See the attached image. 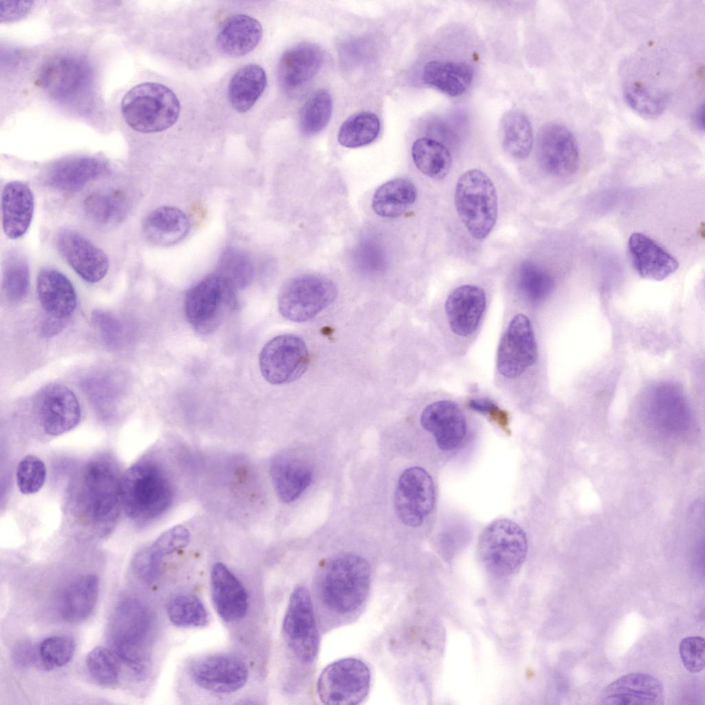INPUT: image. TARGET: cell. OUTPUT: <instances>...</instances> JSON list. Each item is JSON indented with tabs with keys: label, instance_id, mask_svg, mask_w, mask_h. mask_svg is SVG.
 I'll return each mask as SVG.
<instances>
[{
	"label": "cell",
	"instance_id": "cell-37",
	"mask_svg": "<svg viewBox=\"0 0 705 705\" xmlns=\"http://www.w3.org/2000/svg\"><path fill=\"white\" fill-rule=\"evenodd\" d=\"M411 154L417 168L431 178L442 180L450 172L451 154L437 140L425 137L418 138L412 144Z\"/></svg>",
	"mask_w": 705,
	"mask_h": 705
},
{
	"label": "cell",
	"instance_id": "cell-40",
	"mask_svg": "<svg viewBox=\"0 0 705 705\" xmlns=\"http://www.w3.org/2000/svg\"><path fill=\"white\" fill-rule=\"evenodd\" d=\"M379 131L380 121L377 115L361 112L350 116L341 124L337 140L345 147H360L372 143Z\"/></svg>",
	"mask_w": 705,
	"mask_h": 705
},
{
	"label": "cell",
	"instance_id": "cell-8",
	"mask_svg": "<svg viewBox=\"0 0 705 705\" xmlns=\"http://www.w3.org/2000/svg\"><path fill=\"white\" fill-rule=\"evenodd\" d=\"M235 289L221 275H209L187 291L185 315L200 335L215 331L237 306Z\"/></svg>",
	"mask_w": 705,
	"mask_h": 705
},
{
	"label": "cell",
	"instance_id": "cell-2",
	"mask_svg": "<svg viewBox=\"0 0 705 705\" xmlns=\"http://www.w3.org/2000/svg\"><path fill=\"white\" fill-rule=\"evenodd\" d=\"M154 629L151 611L141 601L133 598L118 602L109 623L108 639L112 651L141 677L147 674L150 668Z\"/></svg>",
	"mask_w": 705,
	"mask_h": 705
},
{
	"label": "cell",
	"instance_id": "cell-7",
	"mask_svg": "<svg viewBox=\"0 0 705 705\" xmlns=\"http://www.w3.org/2000/svg\"><path fill=\"white\" fill-rule=\"evenodd\" d=\"M454 204L470 235L477 240L485 239L498 214L496 190L490 177L476 169L462 173L456 184Z\"/></svg>",
	"mask_w": 705,
	"mask_h": 705
},
{
	"label": "cell",
	"instance_id": "cell-28",
	"mask_svg": "<svg viewBox=\"0 0 705 705\" xmlns=\"http://www.w3.org/2000/svg\"><path fill=\"white\" fill-rule=\"evenodd\" d=\"M39 302L48 316L65 320L74 313L76 295L70 280L53 268L42 269L37 276Z\"/></svg>",
	"mask_w": 705,
	"mask_h": 705
},
{
	"label": "cell",
	"instance_id": "cell-13",
	"mask_svg": "<svg viewBox=\"0 0 705 705\" xmlns=\"http://www.w3.org/2000/svg\"><path fill=\"white\" fill-rule=\"evenodd\" d=\"M309 365V352L304 341L292 334L276 336L262 348L259 366L264 379L273 385L291 383L299 379Z\"/></svg>",
	"mask_w": 705,
	"mask_h": 705
},
{
	"label": "cell",
	"instance_id": "cell-51",
	"mask_svg": "<svg viewBox=\"0 0 705 705\" xmlns=\"http://www.w3.org/2000/svg\"><path fill=\"white\" fill-rule=\"evenodd\" d=\"M97 374L85 380V392L93 401L99 406H109L118 399L120 391L114 375Z\"/></svg>",
	"mask_w": 705,
	"mask_h": 705
},
{
	"label": "cell",
	"instance_id": "cell-36",
	"mask_svg": "<svg viewBox=\"0 0 705 705\" xmlns=\"http://www.w3.org/2000/svg\"><path fill=\"white\" fill-rule=\"evenodd\" d=\"M414 185L405 178L387 181L375 191L372 207L378 215L394 218L400 216L417 198Z\"/></svg>",
	"mask_w": 705,
	"mask_h": 705
},
{
	"label": "cell",
	"instance_id": "cell-3",
	"mask_svg": "<svg viewBox=\"0 0 705 705\" xmlns=\"http://www.w3.org/2000/svg\"><path fill=\"white\" fill-rule=\"evenodd\" d=\"M121 503L131 520L145 522L155 519L170 507L173 487L167 474L151 461L131 465L121 476Z\"/></svg>",
	"mask_w": 705,
	"mask_h": 705
},
{
	"label": "cell",
	"instance_id": "cell-35",
	"mask_svg": "<svg viewBox=\"0 0 705 705\" xmlns=\"http://www.w3.org/2000/svg\"><path fill=\"white\" fill-rule=\"evenodd\" d=\"M266 81V72L258 65L249 64L239 69L228 87L229 100L233 108L239 112L251 109L264 91Z\"/></svg>",
	"mask_w": 705,
	"mask_h": 705
},
{
	"label": "cell",
	"instance_id": "cell-20",
	"mask_svg": "<svg viewBox=\"0 0 705 705\" xmlns=\"http://www.w3.org/2000/svg\"><path fill=\"white\" fill-rule=\"evenodd\" d=\"M55 242L63 258L85 281L96 283L107 273V255L79 232L62 229L56 234Z\"/></svg>",
	"mask_w": 705,
	"mask_h": 705
},
{
	"label": "cell",
	"instance_id": "cell-32",
	"mask_svg": "<svg viewBox=\"0 0 705 705\" xmlns=\"http://www.w3.org/2000/svg\"><path fill=\"white\" fill-rule=\"evenodd\" d=\"M97 576L84 574L73 579L62 592L59 602L60 614L72 623L86 620L93 612L98 597Z\"/></svg>",
	"mask_w": 705,
	"mask_h": 705
},
{
	"label": "cell",
	"instance_id": "cell-55",
	"mask_svg": "<svg viewBox=\"0 0 705 705\" xmlns=\"http://www.w3.org/2000/svg\"><path fill=\"white\" fill-rule=\"evenodd\" d=\"M30 2L1 1V18L7 21L8 19L17 18L23 15L30 8Z\"/></svg>",
	"mask_w": 705,
	"mask_h": 705
},
{
	"label": "cell",
	"instance_id": "cell-24",
	"mask_svg": "<svg viewBox=\"0 0 705 705\" xmlns=\"http://www.w3.org/2000/svg\"><path fill=\"white\" fill-rule=\"evenodd\" d=\"M323 62V51L315 44L304 42L290 48L277 64L280 86L288 92L297 90L318 73Z\"/></svg>",
	"mask_w": 705,
	"mask_h": 705
},
{
	"label": "cell",
	"instance_id": "cell-27",
	"mask_svg": "<svg viewBox=\"0 0 705 705\" xmlns=\"http://www.w3.org/2000/svg\"><path fill=\"white\" fill-rule=\"evenodd\" d=\"M211 597L219 616L227 622L244 618L248 610V595L238 578L222 562L211 572Z\"/></svg>",
	"mask_w": 705,
	"mask_h": 705
},
{
	"label": "cell",
	"instance_id": "cell-54",
	"mask_svg": "<svg viewBox=\"0 0 705 705\" xmlns=\"http://www.w3.org/2000/svg\"><path fill=\"white\" fill-rule=\"evenodd\" d=\"M469 407L473 410L482 414H488L504 430H508L509 417L507 412L498 407L492 400L487 398L471 399L468 402Z\"/></svg>",
	"mask_w": 705,
	"mask_h": 705
},
{
	"label": "cell",
	"instance_id": "cell-4",
	"mask_svg": "<svg viewBox=\"0 0 705 705\" xmlns=\"http://www.w3.org/2000/svg\"><path fill=\"white\" fill-rule=\"evenodd\" d=\"M370 569L361 556L344 553L330 558L320 573L322 600L333 612L344 615L357 610L366 599Z\"/></svg>",
	"mask_w": 705,
	"mask_h": 705
},
{
	"label": "cell",
	"instance_id": "cell-9",
	"mask_svg": "<svg viewBox=\"0 0 705 705\" xmlns=\"http://www.w3.org/2000/svg\"><path fill=\"white\" fill-rule=\"evenodd\" d=\"M477 550L482 565L489 573L497 577H508L518 571L525 559L526 535L514 521L499 518L483 529Z\"/></svg>",
	"mask_w": 705,
	"mask_h": 705
},
{
	"label": "cell",
	"instance_id": "cell-10",
	"mask_svg": "<svg viewBox=\"0 0 705 705\" xmlns=\"http://www.w3.org/2000/svg\"><path fill=\"white\" fill-rule=\"evenodd\" d=\"M337 294L335 283L316 274H303L286 281L277 297L280 313L294 322L310 320L330 305Z\"/></svg>",
	"mask_w": 705,
	"mask_h": 705
},
{
	"label": "cell",
	"instance_id": "cell-1",
	"mask_svg": "<svg viewBox=\"0 0 705 705\" xmlns=\"http://www.w3.org/2000/svg\"><path fill=\"white\" fill-rule=\"evenodd\" d=\"M121 476L116 462L100 456L84 464L70 488L68 510L85 532L104 536L114 527L121 503Z\"/></svg>",
	"mask_w": 705,
	"mask_h": 705
},
{
	"label": "cell",
	"instance_id": "cell-41",
	"mask_svg": "<svg viewBox=\"0 0 705 705\" xmlns=\"http://www.w3.org/2000/svg\"><path fill=\"white\" fill-rule=\"evenodd\" d=\"M167 614L170 622L182 628L202 627L209 622V615L204 604L195 595L180 593L169 600Z\"/></svg>",
	"mask_w": 705,
	"mask_h": 705
},
{
	"label": "cell",
	"instance_id": "cell-15",
	"mask_svg": "<svg viewBox=\"0 0 705 705\" xmlns=\"http://www.w3.org/2000/svg\"><path fill=\"white\" fill-rule=\"evenodd\" d=\"M538 348L529 318L514 316L503 335L497 351V368L505 377L521 375L537 360Z\"/></svg>",
	"mask_w": 705,
	"mask_h": 705
},
{
	"label": "cell",
	"instance_id": "cell-18",
	"mask_svg": "<svg viewBox=\"0 0 705 705\" xmlns=\"http://www.w3.org/2000/svg\"><path fill=\"white\" fill-rule=\"evenodd\" d=\"M190 676L199 687L215 693H232L242 688L249 678L244 662L229 654L202 657L190 666Z\"/></svg>",
	"mask_w": 705,
	"mask_h": 705
},
{
	"label": "cell",
	"instance_id": "cell-38",
	"mask_svg": "<svg viewBox=\"0 0 705 705\" xmlns=\"http://www.w3.org/2000/svg\"><path fill=\"white\" fill-rule=\"evenodd\" d=\"M501 128L505 151L516 159L527 158L532 148L534 137L527 116L520 112H508L503 117Z\"/></svg>",
	"mask_w": 705,
	"mask_h": 705
},
{
	"label": "cell",
	"instance_id": "cell-26",
	"mask_svg": "<svg viewBox=\"0 0 705 705\" xmlns=\"http://www.w3.org/2000/svg\"><path fill=\"white\" fill-rule=\"evenodd\" d=\"M628 253L633 269L645 279L662 281L675 272L679 266L673 255L641 233L630 235Z\"/></svg>",
	"mask_w": 705,
	"mask_h": 705
},
{
	"label": "cell",
	"instance_id": "cell-46",
	"mask_svg": "<svg viewBox=\"0 0 705 705\" xmlns=\"http://www.w3.org/2000/svg\"><path fill=\"white\" fill-rule=\"evenodd\" d=\"M118 659L112 649L97 646L87 654L86 666L96 682L103 686H112L118 682L119 677Z\"/></svg>",
	"mask_w": 705,
	"mask_h": 705
},
{
	"label": "cell",
	"instance_id": "cell-53",
	"mask_svg": "<svg viewBox=\"0 0 705 705\" xmlns=\"http://www.w3.org/2000/svg\"><path fill=\"white\" fill-rule=\"evenodd\" d=\"M93 319L103 339L108 344L116 346L122 342L123 328L114 317L109 313L98 311L94 314Z\"/></svg>",
	"mask_w": 705,
	"mask_h": 705
},
{
	"label": "cell",
	"instance_id": "cell-44",
	"mask_svg": "<svg viewBox=\"0 0 705 705\" xmlns=\"http://www.w3.org/2000/svg\"><path fill=\"white\" fill-rule=\"evenodd\" d=\"M30 271L26 260L19 255L9 256L3 267L2 288L6 297L14 302L21 301L27 294Z\"/></svg>",
	"mask_w": 705,
	"mask_h": 705
},
{
	"label": "cell",
	"instance_id": "cell-22",
	"mask_svg": "<svg viewBox=\"0 0 705 705\" xmlns=\"http://www.w3.org/2000/svg\"><path fill=\"white\" fill-rule=\"evenodd\" d=\"M270 474L278 498L288 503L299 498L310 485L313 470L304 456L295 450H288L273 457Z\"/></svg>",
	"mask_w": 705,
	"mask_h": 705
},
{
	"label": "cell",
	"instance_id": "cell-30",
	"mask_svg": "<svg viewBox=\"0 0 705 705\" xmlns=\"http://www.w3.org/2000/svg\"><path fill=\"white\" fill-rule=\"evenodd\" d=\"M107 171L101 160L90 156L67 158L55 162L48 171L46 180L61 191H75Z\"/></svg>",
	"mask_w": 705,
	"mask_h": 705
},
{
	"label": "cell",
	"instance_id": "cell-43",
	"mask_svg": "<svg viewBox=\"0 0 705 705\" xmlns=\"http://www.w3.org/2000/svg\"><path fill=\"white\" fill-rule=\"evenodd\" d=\"M518 286L523 295L533 303L545 300L552 293L554 281L551 275L534 262L525 261L518 270Z\"/></svg>",
	"mask_w": 705,
	"mask_h": 705
},
{
	"label": "cell",
	"instance_id": "cell-34",
	"mask_svg": "<svg viewBox=\"0 0 705 705\" xmlns=\"http://www.w3.org/2000/svg\"><path fill=\"white\" fill-rule=\"evenodd\" d=\"M473 78V68L463 62L430 61L423 70L425 84L452 97L463 94Z\"/></svg>",
	"mask_w": 705,
	"mask_h": 705
},
{
	"label": "cell",
	"instance_id": "cell-47",
	"mask_svg": "<svg viewBox=\"0 0 705 705\" xmlns=\"http://www.w3.org/2000/svg\"><path fill=\"white\" fill-rule=\"evenodd\" d=\"M39 662L48 669L61 667L72 659L75 642L68 635H53L43 640L37 646Z\"/></svg>",
	"mask_w": 705,
	"mask_h": 705
},
{
	"label": "cell",
	"instance_id": "cell-14",
	"mask_svg": "<svg viewBox=\"0 0 705 705\" xmlns=\"http://www.w3.org/2000/svg\"><path fill=\"white\" fill-rule=\"evenodd\" d=\"M394 501L396 513L403 524L420 525L434 505L435 489L431 476L420 467L406 469L397 481Z\"/></svg>",
	"mask_w": 705,
	"mask_h": 705
},
{
	"label": "cell",
	"instance_id": "cell-39",
	"mask_svg": "<svg viewBox=\"0 0 705 705\" xmlns=\"http://www.w3.org/2000/svg\"><path fill=\"white\" fill-rule=\"evenodd\" d=\"M125 195L118 190L99 191L89 195L84 201L88 218L99 225H109L121 220L126 213Z\"/></svg>",
	"mask_w": 705,
	"mask_h": 705
},
{
	"label": "cell",
	"instance_id": "cell-42",
	"mask_svg": "<svg viewBox=\"0 0 705 705\" xmlns=\"http://www.w3.org/2000/svg\"><path fill=\"white\" fill-rule=\"evenodd\" d=\"M333 111L330 94L324 90L313 93L303 105L299 116L301 132L312 136L320 132L328 125Z\"/></svg>",
	"mask_w": 705,
	"mask_h": 705
},
{
	"label": "cell",
	"instance_id": "cell-56",
	"mask_svg": "<svg viewBox=\"0 0 705 705\" xmlns=\"http://www.w3.org/2000/svg\"><path fill=\"white\" fill-rule=\"evenodd\" d=\"M65 320L56 319L46 316L42 324L41 331L45 336L50 337L56 335L62 330Z\"/></svg>",
	"mask_w": 705,
	"mask_h": 705
},
{
	"label": "cell",
	"instance_id": "cell-29",
	"mask_svg": "<svg viewBox=\"0 0 705 705\" xmlns=\"http://www.w3.org/2000/svg\"><path fill=\"white\" fill-rule=\"evenodd\" d=\"M34 197L28 185L21 181L7 183L1 194L2 224L5 234L15 240L28 229L34 212Z\"/></svg>",
	"mask_w": 705,
	"mask_h": 705
},
{
	"label": "cell",
	"instance_id": "cell-49",
	"mask_svg": "<svg viewBox=\"0 0 705 705\" xmlns=\"http://www.w3.org/2000/svg\"><path fill=\"white\" fill-rule=\"evenodd\" d=\"M169 551L157 540L139 551L133 558L132 569L136 575L147 582L155 581L159 576L163 558Z\"/></svg>",
	"mask_w": 705,
	"mask_h": 705
},
{
	"label": "cell",
	"instance_id": "cell-12",
	"mask_svg": "<svg viewBox=\"0 0 705 705\" xmlns=\"http://www.w3.org/2000/svg\"><path fill=\"white\" fill-rule=\"evenodd\" d=\"M282 631L288 646L301 662L310 664L315 660L319 633L312 600L304 586H297L291 594Z\"/></svg>",
	"mask_w": 705,
	"mask_h": 705
},
{
	"label": "cell",
	"instance_id": "cell-11",
	"mask_svg": "<svg viewBox=\"0 0 705 705\" xmlns=\"http://www.w3.org/2000/svg\"><path fill=\"white\" fill-rule=\"evenodd\" d=\"M370 684L368 666L357 658L346 657L330 664L322 671L317 691L325 704L355 705L366 697Z\"/></svg>",
	"mask_w": 705,
	"mask_h": 705
},
{
	"label": "cell",
	"instance_id": "cell-19",
	"mask_svg": "<svg viewBox=\"0 0 705 705\" xmlns=\"http://www.w3.org/2000/svg\"><path fill=\"white\" fill-rule=\"evenodd\" d=\"M35 409L42 429L51 436L72 430L81 419V408L76 395L59 383H50L38 392Z\"/></svg>",
	"mask_w": 705,
	"mask_h": 705
},
{
	"label": "cell",
	"instance_id": "cell-25",
	"mask_svg": "<svg viewBox=\"0 0 705 705\" xmlns=\"http://www.w3.org/2000/svg\"><path fill=\"white\" fill-rule=\"evenodd\" d=\"M486 306L484 291L475 285H462L448 297L445 311L452 331L467 337L479 325Z\"/></svg>",
	"mask_w": 705,
	"mask_h": 705
},
{
	"label": "cell",
	"instance_id": "cell-5",
	"mask_svg": "<svg viewBox=\"0 0 705 705\" xmlns=\"http://www.w3.org/2000/svg\"><path fill=\"white\" fill-rule=\"evenodd\" d=\"M37 83L56 101L78 112L90 109L94 74L90 63L72 54H57L43 61Z\"/></svg>",
	"mask_w": 705,
	"mask_h": 705
},
{
	"label": "cell",
	"instance_id": "cell-23",
	"mask_svg": "<svg viewBox=\"0 0 705 705\" xmlns=\"http://www.w3.org/2000/svg\"><path fill=\"white\" fill-rule=\"evenodd\" d=\"M664 689L653 676L642 673L623 675L603 691L601 703L613 705H661Z\"/></svg>",
	"mask_w": 705,
	"mask_h": 705
},
{
	"label": "cell",
	"instance_id": "cell-45",
	"mask_svg": "<svg viewBox=\"0 0 705 705\" xmlns=\"http://www.w3.org/2000/svg\"><path fill=\"white\" fill-rule=\"evenodd\" d=\"M218 274L223 277L235 290L242 289L251 282L253 267L244 253L239 250L229 249L221 257Z\"/></svg>",
	"mask_w": 705,
	"mask_h": 705
},
{
	"label": "cell",
	"instance_id": "cell-48",
	"mask_svg": "<svg viewBox=\"0 0 705 705\" xmlns=\"http://www.w3.org/2000/svg\"><path fill=\"white\" fill-rule=\"evenodd\" d=\"M627 103L635 112L646 118L659 116L664 111L665 99L651 93L644 86L637 83L628 85L624 91Z\"/></svg>",
	"mask_w": 705,
	"mask_h": 705
},
{
	"label": "cell",
	"instance_id": "cell-50",
	"mask_svg": "<svg viewBox=\"0 0 705 705\" xmlns=\"http://www.w3.org/2000/svg\"><path fill=\"white\" fill-rule=\"evenodd\" d=\"M45 478V465L40 459L28 455L20 461L17 468L16 481L22 494H32L39 492Z\"/></svg>",
	"mask_w": 705,
	"mask_h": 705
},
{
	"label": "cell",
	"instance_id": "cell-16",
	"mask_svg": "<svg viewBox=\"0 0 705 705\" xmlns=\"http://www.w3.org/2000/svg\"><path fill=\"white\" fill-rule=\"evenodd\" d=\"M536 154L547 173L565 177L578 169L580 153L577 141L565 126L555 123L544 125L537 136Z\"/></svg>",
	"mask_w": 705,
	"mask_h": 705
},
{
	"label": "cell",
	"instance_id": "cell-17",
	"mask_svg": "<svg viewBox=\"0 0 705 705\" xmlns=\"http://www.w3.org/2000/svg\"><path fill=\"white\" fill-rule=\"evenodd\" d=\"M645 416L655 430L670 436L686 432L692 422L682 392L669 383L657 385L651 390L645 406Z\"/></svg>",
	"mask_w": 705,
	"mask_h": 705
},
{
	"label": "cell",
	"instance_id": "cell-21",
	"mask_svg": "<svg viewBox=\"0 0 705 705\" xmlns=\"http://www.w3.org/2000/svg\"><path fill=\"white\" fill-rule=\"evenodd\" d=\"M421 424L433 435L437 446L443 451L456 450L466 434L465 415L456 403L449 400L427 406L421 413Z\"/></svg>",
	"mask_w": 705,
	"mask_h": 705
},
{
	"label": "cell",
	"instance_id": "cell-6",
	"mask_svg": "<svg viewBox=\"0 0 705 705\" xmlns=\"http://www.w3.org/2000/svg\"><path fill=\"white\" fill-rule=\"evenodd\" d=\"M180 102L164 85L147 82L133 87L123 96L121 112L126 123L143 133L171 127L180 114Z\"/></svg>",
	"mask_w": 705,
	"mask_h": 705
},
{
	"label": "cell",
	"instance_id": "cell-52",
	"mask_svg": "<svg viewBox=\"0 0 705 705\" xmlns=\"http://www.w3.org/2000/svg\"><path fill=\"white\" fill-rule=\"evenodd\" d=\"M680 656L686 669L693 673L702 671L705 666V642L699 636H689L682 640Z\"/></svg>",
	"mask_w": 705,
	"mask_h": 705
},
{
	"label": "cell",
	"instance_id": "cell-57",
	"mask_svg": "<svg viewBox=\"0 0 705 705\" xmlns=\"http://www.w3.org/2000/svg\"><path fill=\"white\" fill-rule=\"evenodd\" d=\"M693 126L699 131H704V105L697 107L692 116Z\"/></svg>",
	"mask_w": 705,
	"mask_h": 705
},
{
	"label": "cell",
	"instance_id": "cell-33",
	"mask_svg": "<svg viewBox=\"0 0 705 705\" xmlns=\"http://www.w3.org/2000/svg\"><path fill=\"white\" fill-rule=\"evenodd\" d=\"M189 220L180 209L161 207L149 213L143 224L146 238L159 246H171L183 240L189 231Z\"/></svg>",
	"mask_w": 705,
	"mask_h": 705
},
{
	"label": "cell",
	"instance_id": "cell-31",
	"mask_svg": "<svg viewBox=\"0 0 705 705\" xmlns=\"http://www.w3.org/2000/svg\"><path fill=\"white\" fill-rule=\"evenodd\" d=\"M262 33V27L255 19L246 14H234L222 24L216 38V45L227 56H242L255 48Z\"/></svg>",
	"mask_w": 705,
	"mask_h": 705
}]
</instances>
